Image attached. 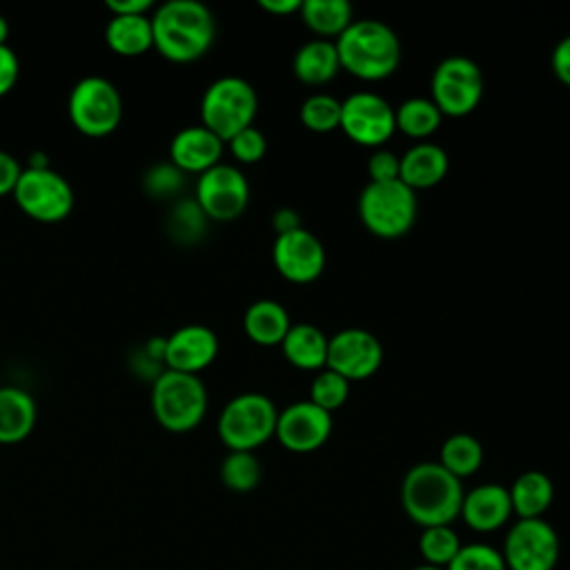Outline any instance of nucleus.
<instances>
[{
	"label": "nucleus",
	"instance_id": "f257e3e1",
	"mask_svg": "<svg viewBox=\"0 0 570 570\" xmlns=\"http://www.w3.org/2000/svg\"><path fill=\"white\" fill-rule=\"evenodd\" d=\"M154 49L169 62L203 58L216 38V20L198 0H167L151 13Z\"/></svg>",
	"mask_w": 570,
	"mask_h": 570
},
{
	"label": "nucleus",
	"instance_id": "f03ea898",
	"mask_svg": "<svg viewBox=\"0 0 570 570\" xmlns=\"http://www.w3.org/2000/svg\"><path fill=\"white\" fill-rule=\"evenodd\" d=\"M461 479L450 474L439 461L412 465L401 481V505L410 521L421 528L450 525L463 503Z\"/></svg>",
	"mask_w": 570,
	"mask_h": 570
},
{
	"label": "nucleus",
	"instance_id": "7ed1b4c3",
	"mask_svg": "<svg viewBox=\"0 0 570 570\" xmlns=\"http://www.w3.org/2000/svg\"><path fill=\"white\" fill-rule=\"evenodd\" d=\"M341 69L358 80L376 82L390 78L401 65V40L381 20H354L336 40Z\"/></svg>",
	"mask_w": 570,
	"mask_h": 570
},
{
	"label": "nucleus",
	"instance_id": "20e7f679",
	"mask_svg": "<svg viewBox=\"0 0 570 570\" xmlns=\"http://www.w3.org/2000/svg\"><path fill=\"white\" fill-rule=\"evenodd\" d=\"M149 405L156 423L167 432H191L207 414V387L198 374L163 370L151 381Z\"/></svg>",
	"mask_w": 570,
	"mask_h": 570
},
{
	"label": "nucleus",
	"instance_id": "39448f33",
	"mask_svg": "<svg viewBox=\"0 0 570 570\" xmlns=\"http://www.w3.org/2000/svg\"><path fill=\"white\" fill-rule=\"evenodd\" d=\"M358 218L370 234L383 240L405 236L419 216L416 191L401 180L367 183L358 194Z\"/></svg>",
	"mask_w": 570,
	"mask_h": 570
},
{
	"label": "nucleus",
	"instance_id": "423d86ee",
	"mask_svg": "<svg viewBox=\"0 0 570 570\" xmlns=\"http://www.w3.org/2000/svg\"><path fill=\"white\" fill-rule=\"evenodd\" d=\"M278 407L263 392H240L218 416V436L229 452H254L276 432Z\"/></svg>",
	"mask_w": 570,
	"mask_h": 570
},
{
	"label": "nucleus",
	"instance_id": "0eeeda50",
	"mask_svg": "<svg viewBox=\"0 0 570 570\" xmlns=\"http://www.w3.org/2000/svg\"><path fill=\"white\" fill-rule=\"evenodd\" d=\"M258 114L256 89L240 76L216 78L200 98V125L227 142L254 125Z\"/></svg>",
	"mask_w": 570,
	"mask_h": 570
},
{
	"label": "nucleus",
	"instance_id": "6e6552de",
	"mask_svg": "<svg viewBox=\"0 0 570 570\" xmlns=\"http://www.w3.org/2000/svg\"><path fill=\"white\" fill-rule=\"evenodd\" d=\"M71 125L87 138L114 134L122 120V98L116 85L102 76L80 78L67 100Z\"/></svg>",
	"mask_w": 570,
	"mask_h": 570
},
{
	"label": "nucleus",
	"instance_id": "1a4fd4ad",
	"mask_svg": "<svg viewBox=\"0 0 570 570\" xmlns=\"http://www.w3.org/2000/svg\"><path fill=\"white\" fill-rule=\"evenodd\" d=\"M483 98V73L468 56L443 58L430 78V100L443 116L463 118L472 114Z\"/></svg>",
	"mask_w": 570,
	"mask_h": 570
},
{
	"label": "nucleus",
	"instance_id": "9d476101",
	"mask_svg": "<svg viewBox=\"0 0 570 570\" xmlns=\"http://www.w3.org/2000/svg\"><path fill=\"white\" fill-rule=\"evenodd\" d=\"M13 200L24 216L38 223H60L73 209V187L51 167H22Z\"/></svg>",
	"mask_w": 570,
	"mask_h": 570
},
{
	"label": "nucleus",
	"instance_id": "9b49d317",
	"mask_svg": "<svg viewBox=\"0 0 570 570\" xmlns=\"http://www.w3.org/2000/svg\"><path fill=\"white\" fill-rule=\"evenodd\" d=\"M194 200L207 220L229 223L247 209L249 183L236 165L218 163L198 176Z\"/></svg>",
	"mask_w": 570,
	"mask_h": 570
},
{
	"label": "nucleus",
	"instance_id": "f8f14e48",
	"mask_svg": "<svg viewBox=\"0 0 570 570\" xmlns=\"http://www.w3.org/2000/svg\"><path fill=\"white\" fill-rule=\"evenodd\" d=\"M501 554L508 570H554L559 534L546 519H519L510 525Z\"/></svg>",
	"mask_w": 570,
	"mask_h": 570
},
{
	"label": "nucleus",
	"instance_id": "ddd939ff",
	"mask_svg": "<svg viewBox=\"0 0 570 570\" xmlns=\"http://www.w3.org/2000/svg\"><path fill=\"white\" fill-rule=\"evenodd\" d=\"M352 142L379 149L396 131L394 107L374 91H354L341 100V127Z\"/></svg>",
	"mask_w": 570,
	"mask_h": 570
},
{
	"label": "nucleus",
	"instance_id": "4468645a",
	"mask_svg": "<svg viewBox=\"0 0 570 570\" xmlns=\"http://www.w3.org/2000/svg\"><path fill=\"white\" fill-rule=\"evenodd\" d=\"M383 365L381 341L363 327H345L330 336L325 367L345 381H365Z\"/></svg>",
	"mask_w": 570,
	"mask_h": 570
},
{
	"label": "nucleus",
	"instance_id": "2eb2a0df",
	"mask_svg": "<svg viewBox=\"0 0 570 570\" xmlns=\"http://www.w3.org/2000/svg\"><path fill=\"white\" fill-rule=\"evenodd\" d=\"M272 261L285 281L305 285L323 274L327 256L316 234L305 227H296L292 232L276 234L272 245Z\"/></svg>",
	"mask_w": 570,
	"mask_h": 570
},
{
	"label": "nucleus",
	"instance_id": "dca6fc26",
	"mask_svg": "<svg viewBox=\"0 0 570 570\" xmlns=\"http://www.w3.org/2000/svg\"><path fill=\"white\" fill-rule=\"evenodd\" d=\"M332 425V414L305 399L278 410L274 436L285 450L294 454H307L327 443Z\"/></svg>",
	"mask_w": 570,
	"mask_h": 570
},
{
	"label": "nucleus",
	"instance_id": "f3484780",
	"mask_svg": "<svg viewBox=\"0 0 570 570\" xmlns=\"http://www.w3.org/2000/svg\"><path fill=\"white\" fill-rule=\"evenodd\" d=\"M218 356V336L212 327L189 323L165 336V370L198 374Z\"/></svg>",
	"mask_w": 570,
	"mask_h": 570
},
{
	"label": "nucleus",
	"instance_id": "a211bd4d",
	"mask_svg": "<svg viewBox=\"0 0 570 570\" xmlns=\"http://www.w3.org/2000/svg\"><path fill=\"white\" fill-rule=\"evenodd\" d=\"M225 142L203 125H189L174 134L169 142V163L183 174H205L223 163Z\"/></svg>",
	"mask_w": 570,
	"mask_h": 570
},
{
	"label": "nucleus",
	"instance_id": "6ab92c4d",
	"mask_svg": "<svg viewBox=\"0 0 570 570\" xmlns=\"http://www.w3.org/2000/svg\"><path fill=\"white\" fill-rule=\"evenodd\" d=\"M459 517L474 532H494L512 517L510 492L501 483H481L463 494Z\"/></svg>",
	"mask_w": 570,
	"mask_h": 570
},
{
	"label": "nucleus",
	"instance_id": "aec40b11",
	"mask_svg": "<svg viewBox=\"0 0 570 570\" xmlns=\"http://www.w3.org/2000/svg\"><path fill=\"white\" fill-rule=\"evenodd\" d=\"M450 160L443 147L436 142H416L401 156L399 180L410 189H430L439 185L448 174Z\"/></svg>",
	"mask_w": 570,
	"mask_h": 570
},
{
	"label": "nucleus",
	"instance_id": "412c9836",
	"mask_svg": "<svg viewBox=\"0 0 570 570\" xmlns=\"http://www.w3.org/2000/svg\"><path fill=\"white\" fill-rule=\"evenodd\" d=\"M36 419V399L24 387H0V445H13L24 441L33 432Z\"/></svg>",
	"mask_w": 570,
	"mask_h": 570
},
{
	"label": "nucleus",
	"instance_id": "4be33fe9",
	"mask_svg": "<svg viewBox=\"0 0 570 570\" xmlns=\"http://www.w3.org/2000/svg\"><path fill=\"white\" fill-rule=\"evenodd\" d=\"M338 69H341V60H338L336 45L334 40H325V38H312L303 42L292 58V73L296 76V80L309 87L327 85L330 80L336 78Z\"/></svg>",
	"mask_w": 570,
	"mask_h": 570
},
{
	"label": "nucleus",
	"instance_id": "5701e85b",
	"mask_svg": "<svg viewBox=\"0 0 570 570\" xmlns=\"http://www.w3.org/2000/svg\"><path fill=\"white\" fill-rule=\"evenodd\" d=\"M327 343L330 336H325L316 325L292 323L281 343V352L289 365L307 372H321L327 363Z\"/></svg>",
	"mask_w": 570,
	"mask_h": 570
},
{
	"label": "nucleus",
	"instance_id": "b1692460",
	"mask_svg": "<svg viewBox=\"0 0 570 570\" xmlns=\"http://www.w3.org/2000/svg\"><path fill=\"white\" fill-rule=\"evenodd\" d=\"M289 327L292 321L287 309L274 298H258L243 314V330L247 338L261 347L281 345Z\"/></svg>",
	"mask_w": 570,
	"mask_h": 570
},
{
	"label": "nucleus",
	"instance_id": "393cba45",
	"mask_svg": "<svg viewBox=\"0 0 570 570\" xmlns=\"http://www.w3.org/2000/svg\"><path fill=\"white\" fill-rule=\"evenodd\" d=\"M107 47L122 58H136L154 49L151 16H111L105 27Z\"/></svg>",
	"mask_w": 570,
	"mask_h": 570
},
{
	"label": "nucleus",
	"instance_id": "a878e982",
	"mask_svg": "<svg viewBox=\"0 0 570 570\" xmlns=\"http://www.w3.org/2000/svg\"><path fill=\"white\" fill-rule=\"evenodd\" d=\"M512 514L519 519H543L554 499V485L541 470L521 472L508 488Z\"/></svg>",
	"mask_w": 570,
	"mask_h": 570
},
{
	"label": "nucleus",
	"instance_id": "bb28decb",
	"mask_svg": "<svg viewBox=\"0 0 570 570\" xmlns=\"http://www.w3.org/2000/svg\"><path fill=\"white\" fill-rule=\"evenodd\" d=\"M298 13L303 24L325 40H336L354 22V9L347 0H301Z\"/></svg>",
	"mask_w": 570,
	"mask_h": 570
},
{
	"label": "nucleus",
	"instance_id": "cd10ccee",
	"mask_svg": "<svg viewBox=\"0 0 570 570\" xmlns=\"http://www.w3.org/2000/svg\"><path fill=\"white\" fill-rule=\"evenodd\" d=\"M439 463L456 479L472 476L483 463V445L468 432L450 434L441 445Z\"/></svg>",
	"mask_w": 570,
	"mask_h": 570
},
{
	"label": "nucleus",
	"instance_id": "c85d7f7f",
	"mask_svg": "<svg viewBox=\"0 0 570 570\" xmlns=\"http://www.w3.org/2000/svg\"><path fill=\"white\" fill-rule=\"evenodd\" d=\"M443 114L430 98H407L399 107H394L396 129L410 138L423 140L432 136L441 127Z\"/></svg>",
	"mask_w": 570,
	"mask_h": 570
},
{
	"label": "nucleus",
	"instance_id": "c756f323",
	"mask_svg": "<svg viewBox=\"0 0 570 570\" xmlns=\"http://www.w3.org/2000/svg\"><path fill=\"white\" fill-rule=\"evenodd\" d=\"M261 476L263 468L254 452H227L220 463V481L232 492H252Z\"/></svg>",
	"mask_w": 570,
	"mask_h": 570
},
{
	"label": "nucleus",
	"instance_id": "7c9ffc66",
	"mask_svg": "<svg viewBox=\"0 0 570 570\" xmlns=\"http://www.w3.org/2000/svg\"><path fill=\"white\" fill-rule=\"evenodd\" d=\"M301 125L314 134H327L341 127V100L316 91L307 96L298 109Z\"/></svg>",
	"mask_w": 570,
	"mask_h": 570
},
{
	"label": "nucleus",
	"instance_id": "2f4dec72",
	"mask_svg": "<svg viewBox=\"0 0 570 570\" xmlns=\"http://www.w3.org/2000/svg\"><path fill=\"white\" fill-rule=\"evenodd\" d=\"M461 550V539L452 525L423 528L419 537V552L428 566L448 568L454 554Z\"/></svg>",
	"mask_w": 570,
	"mask_h": 570
},
{
	"label": "nucleus",
	"instance_id": "473e14b6",
	"mask_svg": "<svg viewBox=\"0 0 570 570\" xmlns=\"http://www.w3.org/2000/svg\"><path fill=\"white\" fill-rule=\"evenodd\" d=\"M205 223H207V218L200 212V207L196 205V200L185 198L171 207V214L167 220V232L178 243H194L205 232Z\"/></svg>",
	"mask_w": 570,
	"mask_h": 570
},
{
	"label": "nucleus",
	"instance_id": "72a5a7b5",
	"mask_svg": "<svg viewBox=\"0 0 570 570\" xmlns=\"http://www.w3.org/2000/svg\"><path fill=\"white\" fill-rule=\"evenodd\" d=\"M347 396H350V381H345L341 374L325 367L316 372V376L312 379L309 401L321 410L332 414L347 401Z\"/></svg>",
	"mask_w": 570,
	"mask_h": 570
},
{
	"label": "nucleus",
	"instance_id": "f704fd0d",
	"mask_svg": "<svg viewBox=\"0 0 570 570\" xmlns=\"http://www.w3.org/2000/svg\"><path fill=\"white\" fill-rule=\"evenodd\" d=\"M445 570H508L503 554L485 543H468L454 554Z\"/></svg>",
	"mask_w": 570,
	"mask_h": 570
},
{
	"label": "nucleus",
	"instance_id": "c9c22d12",
	"mask_svg": "<svg viewBox=\"0 0 570 570\" xmlns=\"http://www.w3.org/2000/svg\"><path fill=\"white\" fill-rule=\"evenodd\" d=\"M185 174L176 169L169 160L151 165L142 176V189L151 198H171L183 189Z\"/></svg>",
	"mask_w": 570,
	"mask_h": 570
},
{
	"label": "nucleus",
	"instance_id": "e433bc0d",
	"mask_svg": "<svg viewBox=\"0 0 570 570\" xmlns=\"http://www.w3.org/2000/svg\"><path fill=\"white\" fill-rule=\"evenodd\" d=\"M229 154L234 156V160H238L240 165H254L258 160H263L265 151H267V140L265 134L258 127H247L243 131H238L236 136H232L227 140Z\"/></svg>",
	"mask_w": 570,
	"mask_h": 570
},
{
	"label": "nucleus",
	"instance_id": "4c0bfd02",
	"mask_svg": "<svg viewBox=\"0 0 570 570\" xmlns=\"http://www.w3.org/2000/svg\"><path fill=\"white\" fill-rule=\"evenodd\" d=\"M399 169H401V156L394 151L379 147L372 151L367 160V174L370 183H387V180H399Z\"/></svg>",
	"mask_w": 570,
	"mask_h": 570
},
{
	"label": "nucleus",
	"instance_id": "58836bf2",
	"mask_svg": "<svg viewBox=\"0 0 570 570\" xmlns=\"http://www.w3.org/2000/svg\"><path fill=\"white\" fill-rule=\"evenodd\" d=\"M20 78L18 53L9 45H0V98L7 96Z\"/></svg>",
	"mask_w": 570,
	"mask_h": 570
},
{
	"label": "nucleus",
	"instance_id": "ea45409f",
	"mask_svg": "<svg viewBox=\"0 0 570 570\" xmlns=\"http://www.w3.org/2000/svg\"><path fill=\"white\" fill-rule=\"evenodd\" d=\"M550 67H552V73L559 82H563L566 87H570V33L563 36L554 49H552V56H550Z\"/></svg>",
	"mask_w": 570,
	"mask_h": 570
},
{
	"label": "nucleus",
	"instance_id": "a19ab883",
	"mask_svg": "<svg viewBox=\"0 0 570 570\" xmlns=\"http://www.w3.org/2000/svg\"><path fill=\"white\" fill-rule=\"evenodd\" d=\"M20 174H22V165L9 151L0 149V196L13 194Z\"/></svg>",
	"mask_w": 570,
	"mask_h": 570
},
{
	"label": "nucleus",
	"instance_id": "79ce46f5",
	"mask_svg": "<svg viewBox=\"0 0 570 570\" xmlns=\"http://www.w3.org/2000/svg\"><path fill=\"white\" fill-rule=\"evenodd\" d=\"M105 7L111 16H145L156 9L151 0H107Z\"/></svg>",
	"mask_w": 570,
	"mask_h": 570
},
{
	"label": "nucleus",
	"instance_id": "37998d69",
	"mask_svg": "<svg viewBox=\"0 0 570 570\" xmlns=\"http://www.w3.org/2000/svg\"><path fill=\"white\" fill-rule=\"evenodd\" d=\"M272 227H274L276 234H285V232H292V229L303 227V225H301V218H298L296 209L281 207L272 214Z\"/></svg>",
	"mask_w": 570,
	"mask_h": 570
},
{
	"label": "nucleus",
	"instance_id": "c03bdc74",
	"mask_svg": "<svg viewBox=\"0 0 570 570\" xmlns=\"http://www.w3.org/2000/svg\"><path fill=\"white\" fill-rule=\"evenodd\" d=\"M258 7L272 16H289L298 13L301 0H258Z\"/></svg>",
	"mask_w": 570,
	"mask_h": 570
},
{
	"label": "nucleus",
	"instance_id": "a18cd8bd",
	"mask_svg": "<svg viewBox=\"0 0 570 570\" xmlns=\"http://www.w3.org/2000/svg\"><path fill=\"white\" fill-rule=\"evenodd\" d=\"M9 38V22L4 20V16H0V45H7Z\"/></svg>",
	"mask_w": 570,
	"mask_h": 570
},
{
	"label": "nucleus",
	"instance_id": "49530a36",
	"mask_svg": "<svg viewBox=\"0 0 570 570\" xmlns=\"http://www.w3.org/2000/svg\"><path fill=\"white\" fill-rule=\"evenodd\" d=\"M412 570H445V568H434V566H428V563H421V566H416V568H412Z\"/></svg>",
	"mask_w": 570,
	"mask_h": 570
}]
</instances>
